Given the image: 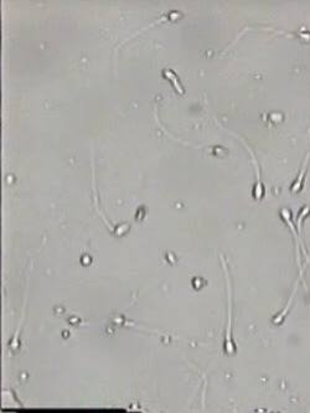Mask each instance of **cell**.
Segmentation results:
<instances>
[{
    "instance_id": "6da1fadb",
    "label": "cell",
    "mask_w": 310,
    "mask_h": 413,
    "mask_svg": "<svg viewBox=\"0 0 310 413\" xmlns=\"http://www.w3.org/2000/svg\"><path fill=\"white\" fill-rule=\"evenodd\" d=\"M227 284H229V323H227L226 339H225V351L227 355H234L237 352V346L232 338V291L230 287L229 275H227Z\"/></svg>"
},
{
    "instance_id": "7a4b0ae2",
    "label": "cell",
    "mask_w": 310,
    "mask_h": 413,
    "mask_svg": "<svg viewBox=\"0 0 310 413\" xmlns=\"http://www.w3.org/2000/svg\"><path fill=\"white\" fill-rule=\"evenodd\" d=\"M309 160H310V153L308 154L307 158H305L302 169H300V173L298 174L297 179H295L294 183L292 184V189H290L292 190V192L302 191L303 185H304V181H305V175H307V171H308V165H309Z\"/></svg>"
},
{
    "instance_id": "3957f363",
    "label": "cell",
    "mask_w": 310,
    "mask_h": 413,
    "mask_svg": "<svg viewBox=\"0 0 310 413\" xmlns=\"http://www.w3.org/2000/svg\"><path fill=\"white\" fill-rule=\"evenodd\" d=\"M164 75H165L166 78H168L169 81H170L171 83H173V86L175 87L176 91H178L179 93H181V95H183V93L185 91H184L183 84L180 83V81H179V78H178V76H176V75H175V72L170 71V70H165V71H164Z\"/></svg>"
}]
</instances>
